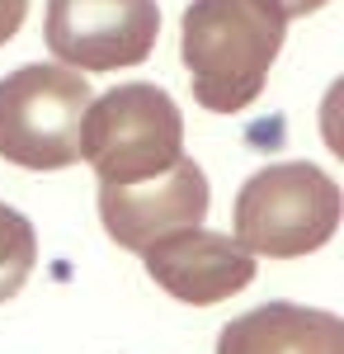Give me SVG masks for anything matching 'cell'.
<instances>
[{"label": "cell", "instance_id": "cell-1", "mask_svg": "<svg viewBox=\"0 0 344 354\" xmlns=\"http://www.w3.org/2000/svg\"><path fill=\"white\" fill-rule=\"evenodd\" d=\"M288 38L278 0H189L180 19V62L208 113H240L265 90Z\"/></svg>", "mask_w": 344, "mask_h": 354}, {"label": "cell", "instance_id": "cell-2", "mask_svg": "<svg viewBox=\"0 0 344 354\" xmlns=\"http://www.w3.org/2000/svg\"><path fill=\"white\" fill-rule=\"evenodd\" d=\"M80 156L95 165L99 185L128 189L184 161V113L170 90L133 81L90 100L80 123Z\"/></svg>", "mask_w": 344, "mask_h": 354}, {"label": "cell", "instance_id": "cell-3", "mask_svg": "<svg viewBox=\"0 0 344 354\" xmlns=\"http://www.w3.org/2000/svg\"><path fill=\"white\" fill-rule=\"evenodd\" d=\"M236 241L250 255L297 260L312 255L340 227V185L312 161H278L255 170L236 194Z\"/></svg>", "mask_w": 344, "mask_h": 354}, {"label": "cell", "instance_id": "cell-4", "mask_svg": "<svg viewBox=\"0 0 344 354\" xmlns=\"http://www.w3.org/2000/svg\"><path fill=\"white\" fill-rule=\"evenodd\" d=\"M90 85L61 62H33L0 81V161L19 170H66L80 161Z\"/></svg>", "mask_w": 344, "mask_h": 354}, {"label": "cell", "instance_id": "cell-5", "mask_svg": "<svg viewBox=\"0 0 344 354\" xmlns=\"http://www.w3.org/2000/svg\"><path fill=\"white\" fill-rule=\"evenodd\" d=\"M48 53L71 71L142 66L160 38L156 0H48Z\"/></svg>", "mask_w": 344, "mask_h": 354}, {"label": "cell", "instance_id": "cell-6", "mask_svg": "<svg viewBox=\"0 0 344 354\" xmlns=\"http://www.w3.org/2000/svg\"><path fill=\"white\" fill-rule=\"evenodd\" d=\"M208 203H212L208 175L189 156L146 185H128V189L99 185V222H104L108 241L133 250V255H142L151 241L170 236V232L203 227Z\"/></svg>", "mask_w": 344, "mask_h": 354}, {"label": "cell", "instance_id": "cell-7", "mask_svg": "<svg viewBox=\"0 0 344 354\" xmlns=\"http://www.w3.org/2000/svg\"><path fill=\"white\" fill-rule=\"evenodd\" d=\"M142 265L160 293L189 302V307L227 302L255 283V255L236 236H222L208 227H184V232L151 241L142 250Z\"/></svg>", "mask_w": 344, "mask_h": 354}, {"label": "cell", "instance_id": "cell-8", "mask_svg": "<svg viewBox=\"0 0 344 354\" xmlns=\"http://www.w3.org/2000/svg\"><path fill=\"white\" fill-rule=\"evenodd\" d=\"M217 354H344V322L325 307L260 302L222 326Z\"/></svg>", "mask_w": 344, "mask_h": 354}, {"label": "cell", "instance_id": "cell-9", "mask_svg": "<svg viewBox=\"0 0 344 354\" xmlns=\"http://www.w3.org/2000/svg\"><path fill=\"white\" fill-rule=\"evenodd\" d=\"M33 265H38V232L19 208L0 198V302L19 298Z\"/></svg>", "mask_w": 344, "mask_h": 354}, {"label": "cell", "instance_id": "cell-10", "mask_svg": "<svg viewBox=\"0 0 344 354\" xmlns=\"http://www.w3.org/2000/svg\"><path fill=\"white\" fill-rule=\"evenodd\" d=\"M24 15H28V0H0V48L19 33Z\"/></svg>", "mask_w": 344, "mask_h": 354}, {"label": "cell", "instance_id": "cell-11", "mask_svg": "<svg viewBox=\"0 0 344 354\" xmlns=\"http://www.w3.org/2000/svg\"><path fill=\"white\" fill-rule=\"evenodd\" d=\"M283 10H288V19H302V15H316L321 5H330V0H278Z\"/></svg>", "mask_w": 344, "mask_h": 354}]
</instances>
